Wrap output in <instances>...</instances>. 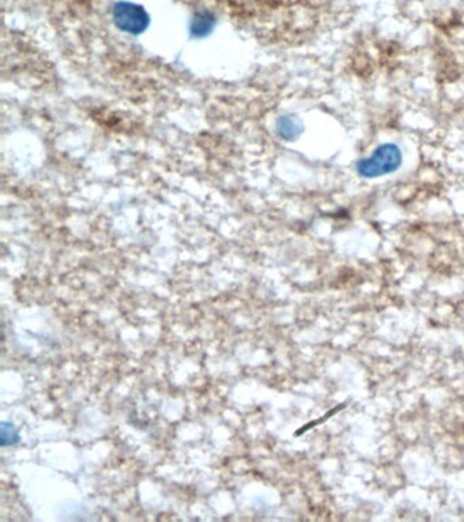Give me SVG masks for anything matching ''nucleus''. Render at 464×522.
Wrapping results in <instances>:
<instances>
[{
    "label": "nucleus",
    "instance_id": "f257e3e1",
    "mask_svg": "<svg viewBox=\"0 0 464 522\" xmlns=\"http://www.w3.org/2000/svg\"><path fill=\"white\" fill-rule=\"evenodd\" d=\"M402 163L403 153L400 147L395 143H383L377 146L369 157L359 160L355 170L359 177L374 180L398 172Z\"/></svg>",
    "mask_w": 464,
    "mask_h": 522
},
{
    "label": "nucleus",
    "instance_id": "f03ea898",
    "mask_svg": "<svg viewBox=\"0 0 464 522\" xmlns=\"http://www.w3.org/2000/svg\"><path fill=\"white\" fill-rule=\"evenodd\" d=\"M112 14L117 29L129 35H141L149 28V14L139 4L119 1L114 4Z\"/></svg>",
    "mask_w": 464,
    "mask_h": 522
},
{
    "label": "nucleus",
    "instance_id": "7ed1b4c3",
    "mask_svg": "<svg viewBox=\"0 0 464 522\" xmlns=\"http://www.w3.org/2000/svg\"><path fill=\"white\" fill-rule=\"evenodd\" d=\"M277 131H278L280 138L286 139V141H296L299 138V135L304 132V126L301 123V120L297 119L296 116L292 114H286L282 116L277 123Z\"/></svg>",
    "mask_w": 464,
    "mask_h": 522
},
{
    "label": "nucleus",
    "instance_id": "20e7f679",
    "mask_svg": "<svg viewBox=\"0 0 464 522\" xmlns=\"http://www.w3.org/2000/svg\"><path fill=\"white\" fill-rule=\"evenodd\" d=\"M215 18L213 14L203 11L198 13L191 23V32L195 37H205L214 29Z\"/></svg>",
    "mask_w": 464,
    "mask_h": 522
}]
</instances>
